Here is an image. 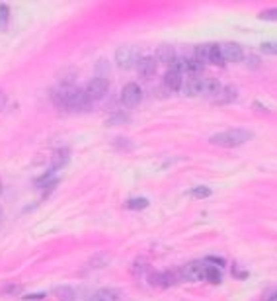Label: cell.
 Segmentation results:
<instances>
[{"mask_svg": "<svg viewBox=\"0 0 277 301\" xmlns=\"http://www.w3.org/2000/svg\"><path fill=\"white\" fill-rule=\"evenodd\" d=\"M51 98L55 102V106L64 108V110H86L90 106V98L86 96L84 90L62 84L61 88L51 90Z\"/></svg>", "mask_w": 277, "mask_h": 301, "instance_id": "1", "label": "cell"}, {"mask_svg": "<svg viewBox=\"0 0 277 301\" xmlns=\"http://www.w3.org/2000/svg\"><path fill=\"white\" fill-rule=\"evenodd\" d=\"M254 137L252 131L242 129V127H234V129H226V131H219L209 137V143L217 145V147H224V149H234L248 143Z\"/></svg>", "mask_w": 277, "mask_h": 301, "instance_id": "2", "label": "cell"}, {"mask_svg": "<svg viewBox=\"0 0 277 301\" xmlns=\"http://www.w3.org/2000/svg\"><path fill=\"white\" fill-rule=\"evenodd\" d=\"M193 59H195V61H199L201 65H203V63H211V65H224L221 45H217V43L197 45V47H195V51H193Z\"/></svg>", "mask_w": 277, "mask_h": 301, "instance_id": "3", "label": "cell"}, {"mask_svg": "<svg viewBox=\"0 0 277 301\" xmlns=\"http://www.w3.org/2000/svg\"><path fill=\"white\" fill-rule=\"evenodd\" d=\"M137 61H139L137 49L131 47V45H121V47L115 51V63H117V67L123 68V70L137 67Z\"/></svg>", "mask_w": 277, "mask_h": 301, "instance_id": "4", "label": "cell"}, {"mask_svg": "<svg viewBox=\"0 0 277 301\" xmlns=\"http://www.w3.org/2000/svg\"><path fill=\"white\" fill-rule=\"evenodd\" d=\"M108 90H110V82H108V78H104V76L92 78V80L86 84V88H84V92H86V96L90 98V102L102 100V98L108 94Z\"/></svg>", "mask_w": 277, "mask_h": 301, "instance_id": "5", "label": "cell"}, {"mask_svg": "<svg viewBox=\"0 0 277 301\" xmlns=\"http://www.w3.org/2000/svg\"><path fill=\"white\" fill-rule=\"evenodd\" d=\"M205 262H189L185 264L182 270H178L180 280H187V282H201L205 280Z\"/></svg>", "mask_w": 277, "mask_h": 301, "instance_id": "6", "label": "cell"}, {"mask_svg": "<svg viewBox=\"0 0 277 301\" xmlns=\"http://www.w3.org/2000/svg\"><path fill=\"white\" fill-rule=\"evenodd\" d=\"M143 100V90L137 82H129L125 84L123 90H121V104L127 108H135L139 102Z\"/></svg>", "mask_w": 277, "mask_h": 301, "instance_id": "7", "label": "cell"}, {"mask_svg": "<svg viewBox=\"0 0 277 301\" xmlns=\"http://www.w3.org/2000/svg\"><path fill=\"white\" fill-rule=\"evenodd\" d=\"M221 51H222V59L228 63H240L244 59V51L238 43H222Z\"/></svg>", "mask_w": 277, "mask_h": 301, "instance_id": "8", "label": "cell"}, {"mask_svg": "<svg viewBox=\"0 0 277 301\" xmlns=\"http://www.w3.org/2000/svg\"><path fill=\"white\" fill-rule=\"evenodd\" d=\"M156 59L151 57V55H147V57H139V61H137V70H139V74L141 76H145V78H153L154 74H156Z\"/></svg>", "mask_w": 277, "mask_h": 301, "instance_id": "9", "label": "cell"}, {"mask_svg": "<svg viewBox=\"0 0 277 301\" xmlns=\"http://www.w3.org/2000/svg\"><path fill=\"white\" fill-rule=\"evenodd\" d=\"M180 282V274L178 272H158L151 276V284L156 286H162V288H168V286H174Z\"/></svg>", "mask_w": 277, "mask_h": 301, "instance_id": "10", "label": "cell"}, {"mask_svg": "<svg viewBox=\"0 0 277 301\" xmlns=\"http://www.w3.org/2000/svg\"><path fill=\"white\" fill-rule=\"evenodd\" d=\"M185 96L193 98V96H201L203 94V78L201 76H189L182 86Z\"/></svg>", "mask_w": 277, "mask_h": 301, "instance_id": "11", "label": "cell"}, {"mask_svg": "<svg viewBox=\"0 0 277 301\" xmlns=\"http://www.w3.org/2000/svg\"><path fill=\"white\" fill-rule=\"evenodd\" d=\"M176 59H178V55H176V49H174L172 45H160V47L156 49V61H158V63L172 65Z\"/></svg>", "mask_w": 277, "mask_h": 301, "instance_id": "12", "label": "cell"}, {"mask_svg": "<svg viewBox=\"0 0 277 301\" xmlns=\"http://www.w3.org/2000/svg\"><path fill=\"white\" fill-rule=\"evenodd\" d=\"M164 84L170 90H182V86H184V74L178 72V70H174V68H170L164 74Z\"/></svg>", "mask_w": 277, "mask_h": 301, "instance_id": "13", "label": "cell"}, {"mask_svg": "<svg viewBox=\"0 0 277 301\" xmlns=\"http://www.w3.org/2000/svg\"><path fill=\"white\" fill-rule=\"evenodd\" d=\"M94 301H123V294L115 288H104L94 294Z\"/></svg>", "mask_w": 277, "mask_h": 301, "instance_id": "14", "label": "cell"}, {"mask_svg": "<svg viewBox=\"0 0 277 301\" xmlns=\"http://www.w3.org/2000/svg\"><path fill=\"white\" fill-rule=\"evenodd\" d=\"M222 90V84L217 80V78H203V94L205 96H213L217 98Z\"/></svg>", "mask_w": 277, "mask_h": 301, "instance_id": "15", "label": "cell"}, {"mask_svg": "<svg viewBox=\"0 0 277 301\" xmlns=\"http://www.w3.org/2000/svg\"><path fill=\"white\" fill-rule=\"evenodd\" d=\"M66 163H68V151H57V153L53 155V161H51L49 170L55 172V170H59V168L64 167Z\"/></svg>", "mask_w": 277, "mask_h": 301, "instance_id": "16", "label": "cell"}, {"mask_svg": "<svg viewBox=\"0 0 277 301\" xmlns=\"http://www.w3.org/2000/svg\"><path fill=\"white\" fill-rule=\"evenodd\" d=\"M205 264H207V262H205ZM205 280L211 282V284H219V282L222 280L221 268H217L215 264H207V266H205Z\"/></svg>", "mask_w": 277, "mask_h": 301, "instance_id": "17", "label": "cell"}, {"mask_svg": "<svg viewBox=\"0 0 277 301\" xmlns=\"http://www.w3.org/2000/svg\"><path fill=\"white\" fill-rule=\"evenodd\" d=\"M234 98H236V90H234L232 86H226V88L222 86L221 94L217 96L215 100H217V102H221V104H226V102H232Z\"/></svg>", "mask_w": 277, "mask_h": 301, "instance_id": "18", "label": "cell"}, {"mask_svg": "<svg viewBox=\"0 0 277 301\" xmlns=\"http://www.w3.org/2000/svg\"><path fill=\"white\" fill-rule=\"evenodd\" d=\"M125 207L127 209H145V207H149V200L147 198H129V200L125 201Z\"/></svg>", "mask_w": 277, "mask_h": 301, "instance_id": "19", "label": "cell"}, {"mask_svg": "<svg viewBox=\"0 0 277 301\" xmlns=\"http://www.w3.org/2000/svg\"><path fill=\"white\" fill-rule=\"evenodd\" d=\"M8 22H10V8H8V4L0 2V32H6Z\"/></svg>", "mask_w": 277, "mask_h": 301, "instance_id": "20", "label": "cell"}, {"mask_svg": "<svg viewBox=\"0 0 277 301\" xmlns=\"http://www.w3.org/2000/svg\"><path fill=\"white\" fill-rule=\"evenodd\" d=\"M213 192H211V188H207V186H195L191 192H189V196L191 198H195V200H205V198H209Z\"/></svg>", "mask_w": 277, "mask_h": 301, "instance_id": "21", "label": "cell"}, {"mask_svg": "<svg viewBox=\"0 0 277 301\" xmlns=\"http://www.w3.org/2000/svg\"><path fill=\"white\" fill-rule=\"evenodd\" d=\"M131 121V116L129 114H123V112H117L113 116L108 118V123L110 125H121V123H129Z\"/></svg>", "mask_w": 277, "mask_h": 301, "instance_id": "22", "label": "cell"}, {"mask_svg": "<svg viewBox=\"0 0 277 301\" xmlns=\"http://www.w3.org/2000/svg\"><path fill=\"white\" fill-rule=\"evenodd\" d=\"M260 51L264 55H277V41H264L260 45Z\"/></svg>", "mask_w": 277, "mask_h": 301, "instance_id": "23", "label": "cell"}, {"mask_svg": "<svg viewBox=\"0 0 277 301\" xmlns=\"http://www.w3.org/2000/svg\"><path fill=\"white\" fill-rule=\"evenodd\" d=\"M260 20H266V22H277V8L264 10V12L260 14Z\"/></svg>", "mask_w": 277, "mask_h": 301, "instance_id": "24", "label": "cell"}, {"mask_svg": "<svg viewBox=\"0 0 277 301\" xmlns=\"http://www.w3.org/2000/svg\"><path fill=\"white\" fill-rule=\"evenodd\" d=\"M59 298L62 301H72V290L70 288H61L59 290Z\"/></svg>", "mask_w": 277, "mask_h": 301, "instance_id": "25", "label": "cell"}, {"mask_svg": "<svg viewBox=\"0 0 277 301\" xmlns=\"http://www.w3.org/2000/svg\"><path fill=\"white\" fill-rule=\"evenodd\" d=\"M20 292H22L20 286H8V288L4 290V296H8V294H20Z\"/></svg>", "mask_w": 277, "mask_h": 301, "instance_id": "26", "label": "cell"}, {"mask_svg": "<svg viewBox=\"0 0 277 301\" xmlns=\"http://www.w3.org/2000/svg\"><path fill=\"white\" fill-rule=\"evenodd\" d=\"M6 102H8V96H6L4 92H0V112L6 108Z\"/></svg>", "mask_w": 277, "mask_h": 301, "instance_id": "27", "label": "cell"}, {"mask_svg": "<svg viewBox=\"0 0 277 301\" xmlns=\"http://www.w3.org/2000/svg\"><path fill=\"white\" fill-rule=\"evenodd\" d=\"M234 276L242 280V278H246V276H248V272H244V270H240V268H234Z\"/></svg>", "mask_w": 277, "mask_h": 301, "instance_id": "28", "label": "cell"}, {"mask_svg": "<svg viewBox=\"0 0 277 301\" xmlns=\"http://www.w3.org/2000/svg\"><path fill=\"white\" fill-rule=\"evenodd\" d=\"M248 61H250V65H252V67H258V65H260V63H258V57H254V55H252V57H248Z\"/></svg>", "mask_w": 277, "mask_h": 301, "instance_id": "29", "label": "cell"}, {"mask_svg": "<svg viewBox=\"0 0 277 301\" xmlns=\"http://www.w3.org/2000/svg\"><path fill=\"white\" fill-rule=\"evenodd\" d=\"M43 296H45V294H33V296H26V298H28V300H41Z\"/></svg>", "mask_w": 277, "mask_h": 301, "instance_id": "30", "label": "cell"}, {"mask_svg": "<svg viewBox=\"0 0 277 301\" xmlns=\"http://www.w3.org/2000/svg\"><path fill=\"white\" fill-rule=\"evenodd\" d=\"M266 301H277V292H274V294H272Z\"/></svg>", "mask_w": 277, "mask_h": 301, "instance_id": "31", "label": "cell"}, {"mask_svg": "<svg viewBox=\"0 0 277 301\" xmlns=\"http://www.w3.org/2000/svg\"><path fill=\"white\" fill-rule=\"evenodd\" d=\"M0 194H2V184H0Z\"/></svg>", "mask_w": 277, "mask_h": 301, "instance_id": "32", "label": "cell"}, {"mask_svg": "<svg viewBox=\"0 0 277 301\" xmlns=\"http://www.w3.org/2000/svg\"><path fill=\"white\" fill-rule=\"evenodd\" d=\"M90 301H94V300H90Z\"/></svg>", "mask_w": 277, "mask_h": 301, "instance_id": "33", "label": "cell"}]
</instances>
